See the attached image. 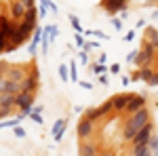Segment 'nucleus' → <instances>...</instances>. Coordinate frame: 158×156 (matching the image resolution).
<instances>
[{"label":"nucleus","instance_id":"obj_1","mask_svg":"<svg viewBox=\"0 0 158 156\" xmlns=\"http://www.w3.org/2000/svg\"><path fill=\"white\" fill-rule=\"evenodd\" d=\"M148 122H150V112H148V108H141L139 112L131 114V118L127 120V124H124V131H122L124 139H127V141H131V139L135 137V133L139 131L143 124H148Z\"/></svg>","mask_w":158,"mask_h":156},{"label":"nucleus","instance_id":"obj_2","mask_svg":"<svg viewBox=\"0 0 158 156\" xmlns=\"http://www.w3.org/2000/svg\"><path fill=\"white\" fill-rule=\"evenodd\" d=\"M15 108L19 110V114L25 118L27 114L34 112V95H32L30 91H21V93H17V95H15Z\"/></svg>","mask_w":158,"mask_h":156},{"label":"nucleus","instance_id":"obj_3","mask_svg":"<svg viewBox=\"0 0 158 156\" xmlns=\"http://www.w3.org/2000/svg\"><path fill=\"white\" fill-rule=\"evenodd\" d=\"M154 53H156V47H154L152 42H148V40H146L143 48H139V53H137V59H135V63H137L139 68L150 65V63L154 61Z\"/></svg>","mask_w":158,"mask_h":156},{"label":"nucleus","instance_id":"obj_4","mask_svg":"<svg viewBox=\"0 0 158 156\" xmlns=\"http://www.w3.org/2000/svg\"><path fill=\"white\" fill-rule=\"evenodd\" d=\"M76 131H78V137H80V139H89V137L93 135V131H95V122H93V120H89L85 116V118L78 120Z\"/></svg>","mask_w":158,"mask_h":156},{"label":"nucleus","instance_id":"obj_5","mask_svg":"<svg viewBox=\"0 0 158 156\" xmlns=\"http://www.w3.org/2000/svg\"><path fill=\"white\" fill-rule=\"evenodd\" d=\"M150 137H152V122H148L143 124L139 131L135 133V137L131 139V144L133 145H141V144H150Z\"/></svg>","mask_w":158,"mask_h":156},{"label":"nucleus","instance_id":"obj_6","mask_svg":"<svg viewBox=\"0 0 158 156\" xmlns=\"http://www.w3.org/2000/svg\"><path fill=\"white\" fill-rule=\"evenodd\" d=\"M0 93H11V95H17V93H21V82L11 80V78H4V80H0Z\"/></svg>","mask_w":158,"mask_h":156},{"label":"nucleus","instance_id":"obj_7","mask_svg":"<svg viewBox=\"0 0 158 156\" xmlns=\"http://www.w3.org/2000/svg\"><path fill=\"white\" fill-rule=\"evenodd\" d=\"M141 108H146V97H141V95L129 97V103H127V112L129 114H135V112H139Z\"/></svg>","mask_w":158,"mask_h":156},{"label":"nucleus","instance_id":"obj_8","mask_svg":"<svg viewBox=\"0 0 158 156\" xmlns=\"http://www.w3.org/2000/svg\"><path fill=\"white\" fill-rule=\"evenodd\" d=\"M101 6H103L110 15H114V13H118V11H124L127 2H122V0H103Z\"/></svg>","mask_w":158,"mask_h":156},{"label":"nucleus","instance_id":"obj_9","mask_svg":"<svg viewBox=\"0 0 158 156\" xmlns=\"http://www.w3.org/2000/svg\"><path fill=\"white\" fill-rule=\"evenodd\" d=\"M25 13H27V6H25L21 0H17V2H13V4H11V15H13V19L21 21V19L25 17Z\"/></svg>","mask_w":158,"mask_h":156},{"label":"nucleus","instance_id":"obj_10","mask_svg":"<svg viewBox=\"0 0 158 156\" xmlns=\"http://www.w3.org/2000/svg\"><path fill=\"white\" fill-rule=\"evenodd\" d=\"M154 70L150 68V65H143V68H139V72H135L133 74V78L135 80H143V82H150L152 78H154Z\"/></svg>","mask_w":158,"mask_h":156},{"label":"nucleus","instance_id":"obj_11","mask_svg":"<svg viewBox=\"0 0 158 156\" xmlns=\"http://www.w3.org/2000/svg\"><path fill=\"white\" fill-rule=\"evenodd\" d=\"M65 127H68V120L65 118H59L53 124V137H55V141H61V137L65 133Z\"/></svg>","mask_w":158,"mask_h":156},{"label":"nucleus","instance_id":"obj_12","mask_svg":"<svg viewBox=\"0 0 158 156\" xmlns=\"http://www.w3.org/2000/svg\"><path fill=\"white\" fill-rule=\"evenodd\" d=\"M129 97H131V95H114V97H112V103H114V110H116V112H122V110H127V103H129Z\"/></svg>","mask_w":158,"mask_h":156},{"label":"nucleus","instance_id":"obj_13","mask_svg":"<svg viewBox=\"0 0 158 156\" xmlns=\"http://www.w3.org/2000/svg\"><path fill=\"white\" fill-rule=\"evenodd\" d=\"M25 76H27V74H25L23 68H9V70H6V78H11V80H17V82H21Z\"/></svg>","mask_w":158,"mask_h":156},{"label":"nucleus","instance_id":"obj_14","mask_svg":"<svg viewBox=\"0 0 158 156\" xmlns=\"http://www.w3.org/2000/svg\"><path fill=\"white\" fill-rule=\"evenodd\" d=\"M0 108L4 110H11L15 108V95H11V93H2V97H0Z\"/></svg>","mask_w":158,"mask_h":156},{"label":"nucleus","instance_id":"obj_15","mask_svg":"<svg viewBox=\"0 0 158 156\" xmlns=\"http://www.w3.org/2000/svg\"><path fill=\"white\" fill-rule=\"evenodd\" d=\"M38 86V80L34 76H25L23 80H21V91H30V93H34V89Z\"/></svg>","mask_w":158,"mask_h":156},{"label":"nucleus","instance_id":"obj_16","mask_svg":"<svg viewBox=\"0 0 158 156\" xmlns=\"http://www.w3.org/2000/svg\"><path fill=\"white\" fill-rule=\"evenodd\" d=\"M78 152H80V156H99V152H97V148H95V145L93 144H80V150H78Z\"/></svg>","mask_w":158,"mask_h":156},{"label":"nucleus","instance_id":"obj_17","mask_svg":"<svg viewBox=\"0 0 158 156\" xmlns=\"http://www.w3.org/2000/svg\"><path fill=\"white\" fill-rule=\"evenodd\" d=\"M133 156H154L150 144H141V145H133Z\"/></svg>","mask_w":158,"mask_h":156},{"label":"nucleus","instance_id":"obj_18","mask_svg":"<svg viewBox=\"0 0 158 156\" xmlns=\"http://www.w3.org/2000/svg\"><path fill=\"white\" fill-rule=\"evenodd\" d=\"M42 32H44V30H38V27H34V40H32V44H30V53H32V55L36 53L38 42L42 40Z\"/></svg>","mask_w":158,"mask_h":156},{"label":"nucleus","instance_id":"obj_19","mask_svg":"<svg viewBox=\"0 0 158 156\" xmlns=\"http://www.w3.org/2000/svg\"><path fill=\"white\" fill-rule=\"evenodd\" d=\"M112 110H114V103H112V99H110V101H106L103 106H99V108H97V118H101V116L110 114Z\"/></svg>","mask_w":158,"mask_h":156},{"label":"nucleus","instance_id":"obj_20","mask_svg":"<svg viewBox=\"0 0 158 156\" xmlns=\"http://www.w3.org/2000/svg\"><path fill=\"white\" fill-rule=\"evenodd\" d=\"M146 40H148V42H152L154 47H158V30L150 27V30L146 32Z\"/></svg>","mask_w":158,"mask_h":156},{"label":"nucleus","instance_id":"obj_21","mask_svg":"<svg viewBox=\"0 0 158 156\" xmlns=\"http://www.w3.org/2000/svg\"><path fill=\"white\" fill-rule=\"evenodd\" d=\"M21 120H23V116H21V114H19L17 118H13V120H2V122H0V129H6V127H17Z\"/></svg>","mask_w":158,"mask_h":156},{"label":"nucleus","instance_id":"obj_22","mask_svg":"<svg viewBox=\"0 0 158 156\" xmlns=\"http://www.w3.org/2000/svg\"><path fill=\"white\" fill-rule=\"evenodd\" d=\"M150 148H152V154L158 156V135H152L150 137Z\"/></svg>","mask_w":158,"mask_h":156},{"label":"nucleus","instance_id":"obj_23","mask_svg":"<svg viewBox=\"0 0 158 156\" xmlns=\"http://www.w3.org/2000/svg\"><path fill=\"white\" fill-rule=\"evenodd\" d=\"M47 34H49L51 40H55L57 38V34H59V30H57V25H47V30H44Z\"/></svg>","mask_w":158,"mask_h":156},{"label":"nucleus","instance_id":"obj_24","mask_svg":"<svg viewBox=\"0 0 158 156\" xmlns=\"http://www.w3.org/2000/svg\"><path fill=\"white\" fill-rule=\"evenodd\" d=\"M59 76H61V80H63V82H65V80H68V76H70V74H68V65H65V63H61V65H59Z\"/></svg>","mask_w":158,"mask_h":156},{"label":"nucleus","instance_id":"obj_25","mask_svg":"<svg viewBox=\"0 0 158 156\" xmlns=\"http://www.w3.org/2000/svg\"><path fill=\"white\" fill-rule=\"evenodd\" d=\"M86 118L95 122V120H97V108H89L86 110Z\"/></svg>","mask_w":158,"mask_h":156},{"label":"nucleus","instance_id":"obj_26","mask_svg":"<svg viewBox=\"0 0 158 156\" xmlns=\"http://www.w3.org/2000/svg\"><path fill=\"white\" fill-rule=\"evenodd\" d=\"M13 133H15V137H19V139H21V137H25V131L19 127V124H17V127H13Z\"/></svg>","mask_w":158,"mask_h":156},{"label":"nucleus","instance_id":"obj_27","mask_svg":"<svg viewBox=\"0 0 158 156\" xmlns=\"http://www.w3.org/2000/svg\"><path fill=\"white\" fill-rule=\"evenodd\" d=\"M70 23L74 25V30H76V32H82V27H80V23H78V19H76L74 15H72V17H70Z\"/></svg>","mask_w":158,"mask_h":156},{"label":"nucleus","instance_id":"obj_28","mask_svg":"<svg viewBox=\"0 0 158 156\" xmlns=\"http://www.w3.org/2000/svg\"><path fill=\"white\" fill-rule=\"evenodd\" d=\"M93 72L95 74H103L106 72V65H103V63H95V65H93Z\"/></svg>","mask_w":158,"mask_h":156},{"label":"nucleus","instance_id":"obj_29","mask_svg":"<svg viewBox=\"0 0 158 156\" xmlns=\"http://www.w3.org/2000/svg\"><path fill=\"white\" fill-rule=\"evenodd\" d=\"M30 118L34 120V122H38V124L42 122V116H40V112H32V114H30Z\"/></svg>","mask_w":158,"mask_h":156},{"label":"nucleus","instance_id":"obj_30","mask_svg":"<svg viewBox=\"0 0 158 156\" xmlns=\"http://www.w3.org/2000/svg\"><path fill=\"white\" fill-rule=\"evenodd\" d=\"M70 78H72V80H78V76H76V63L70 65Z\"/></svg>","mask_w":158,"mask_h":156},{"label":"nucleus","instance_id":"obj_31","mask_svg":"<svg viewBox=\"0 0 158 156\" xmlns=\"http://www.w3.org/2000/svg\"><path fill=\"white\" fill-rule=\"evenodd\" d=\"M137 53H139V51H131V53L127 55V61H129V63H131V61H135V59H137Z\"/></svg>","mask_w":158,"mask_h":156},{"label":"nucleus","instance_id":"obj_32","mask_svg":"<svg viewBox=\"0 0 158 156\" xmlns=\"http://www.w3.org/2000/svg\"><path fill=\"white\" fill-rule=\"evenodd\" d=\"M112 25H114L116 30H120V27H122V21H120V19H114V17H112Z\"/></svg>","mask_w":158,"mask_h":156},{"label":"nucleus","instance_id":"obj_33","mask_svg":"<svg viewBox=\"0 0 158 156\" xmlns=\"http://www.w3.org/2000/svg\"><path fill=\"white\" fill-rule=\"evenodd\" d=\"M110 72H112V74H118V72H120V65H118V63L110 65Z\"/></svg>","mask_w":158,"mask_h":156},{"label":"nucleus","instance_id":"obj_34","mask_svg":"<svg viewBox=\"0 0 158 156\" xmlns=\"http://www.w3.org/2000/svg\"><path fill=\"white\" fill-rule=\"evenodd\" d=\"M148 84H150V86H158V74H154V78H152Z\"/></svg>","mask_w":158,"mask_h":156},{"label":"nucleus","instance_id":"obj_35","mask_svg":"<svg viewBox=\"0 0 158 156\" xmlns=\"http://www.w3.org/2000/svg\"><path fill=\"white\" fill-rule=\"evenodd\" d=\"M21 2H23L27 9H32V6H34V0H21Z\"/></svg>","mask_w":158,"mask_h":156},{"label":"nucleus","instance_id":"obj_36","mask_svg":"<svg viewBox=\"0 0 158 156\" xmlns=\"http://www.w3.org/2000/svg\"><path fill=\"white\" fill-rule=\"evenodd\" d=\"M99 84H108V78L103 74H99Z\"/></svg>","mask_w":158,"mask_h":156},{"label":"nucleus","instance_id":"obj_37","mask_svg":"<svg viewBox=\"0 0 158 156\" xmlns=\"http://www.w3.org/2000/svg\"><path fill=\"white\" fill-rule=\"evenodd\" d=\"M86 34H95V36H99V38H108L103 32H86Z\"/></svg>","mask_w":158,"mask_h":156},{"label":"nucleus","instance_id":"obj_38","mask_svg":"<svg viewBox=\"0 0 158 156\" xmlns=\"http://www.w3.org/2000/svg\"><path fill=\"white\" fill-rule=\"evenodd\" d=\"M80 86H82V89H93V84H91V82H80Z\"/></svg>","mask_w":158,"mask_h":156},{"label":"nucleus","instance_id":"obj_39","mask_svg":"<svg viewBox=\"0 0 158 156\" xmlns=\"http://www.w3.org/2000/svg\"><path fill=\"white\" fill-rule=\"evenodd\" d=\"M133 38H135V34H133V32H129V34L124 36V40H133Z\"/></svg>","mask_w":158,"mask_h":156},{"label":"nucleus","instance_id":"obj_40","mask_svg":"<svg viewBox=\"0 0 158 156\" xmlns=\"http://www.w3.org/2000/svg\"><path fill=\"white\" fill-rule=\"evenodd\" d=\"M150 2H156V0H150Z\"/></svg>","mask_w":158,"mask_h":156},{"label":"nucleus","instance_id":"obj_41","mask_svg":"<svg viewBox=\"0 0 158 156\" xmlns=\"http://www.w3.org/2000/svg\"><path fill=\"white\" fill-rule=\"evenodd\" d=\"M106 156H110V154H106Z\"/></svg>","mask_w":158,"mask_h":156},{"label":"nucleus","instance_id":"obj_42","mask_svg":"<svg viewBox=\"0 0 158 156\" xmlns=\"http://www.w3.org/2000/svg\"><path fill=\"white\" fill-rule=\"evenodd\" d=\"M156 51H158V47H156Z\"/></svg>","mask_w":158,"mask_h":156}]
</instances>
